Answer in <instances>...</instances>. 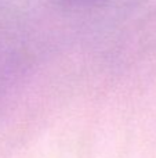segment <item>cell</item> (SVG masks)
Masks as SVG:
<instances>
[{"mask_svg":"<svg viewBox=\"0 0 156 158\" xmlns=\"http://www.w3.org/2000/svg\"><path fill=\"white\" fill-rule=\"evenodd\" d=\"M72 4H94V3H99L102 0H65Z\"/></svg>","mask_w":156,"mask_h":158,"instance_id":"6da1fadb","label":"cell"}]
</instances>
